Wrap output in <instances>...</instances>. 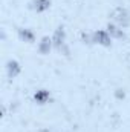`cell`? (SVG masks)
<instances>
[{
	"mask_svg": "<svg viewBox=\"0 0 130 132\" xmlns=\"http://www.w3.org/2000/svg\"><path fill=\"white\" fill-rule=\"evenodd\" d=\"M6 71H8V75H9L11 78H14V77H17V75L20 74L22 68H20V65H18L17 60H9L8 65H6Z\"/></svg>",
	"mask_w": 130,
	"mask_h": 132,
	"instance_id": "277c9868",
	"label": "cell"
},
{
	"mask_svg": "<svg viewBox=\"0 0 130 132\" xmlns=\"http://www.w3.org/2000/svg\"><path fill=\"white\" fill-rule=\"evenodd\" d=\"M64 42H66V32H64V29L60 26V28H57V31H55L54 37H52V43H54V46L57 49L61 51L64 48Z\"/></svg>",
	"mask_w": 130,
	"mask_h": 132,
	"instance_id": "3957f363",
	"label": "cell"
},
{
	"mask_svg": "<svg viewBox=\"0 0 130 132\" xmlns=\"http://www.w3.org/2000/svg\"><path fill=\"white\" fill-rule=\"evenodd\" d=\"M113 17H115L116 25L121 26V28H127V26L130 25V14L126 11V9H123V8H118V9L115 11Z\"/></svg>",
	"mask_w": 130,
	"mask_h": 132,
	"instance_id": "7a4b0ae2",
	"label": "cell"
},
{
	"mask_svg": "<svg viewBox=\"0 0 130 132\" xmlns=\"http://www.w3.org/2000/svg\"><path fill=\"white\" fill-rule=\"evenodd\" d=\"M52 45H54V43H52V38H49V37H43L41 42L38 43V51H40L41 54H49Z\"/></svg>",
	"mask_w": 130,
	"mask_h": 132,
	"instance_id": "8992f818",
	"label": "cell"
},
{
	"mask_svg": "<svg viewBox=\"0 0 130 132\" xmlns=\"http://www.w3.org/2000/svg\"><path fill=\"white\" fill-rule=\"evenodd\" d=\"M92 42H95V43L101 45V46H110L112 45V37H110V34L107 32V29H99V31L94 32Z\"/></svg>",
	"mask_w": 130,
	"mask_h": 132,
	"instance_id": "6da1fadb",
	"label": "cell"
},
{
	"mask_svg": "<svg viewBox=\"0 0 130 132\" xmlns=\"http://www.w3.org/2000/svg\"><path fill=\"white\" fill-rule=\"evenodd\" d=\"M107 32L110 34V37H115V38H123L124 37L123 28L118 26V25H113V23H109L107 25Z\"/></svg>",
	"mask_w": 130,
	"mask_h": 132,
	"instance_id": "5b68a950",
	"label": "cell"
},
{
	"mask_svg": "<svg viewBox=\"0 0 130 132\" xmlns=\"http://www.w3.org/2000/svg\"><path fill=\"white\" fill-rule=\"evenodd\" d=\"M51 6V0H34V9L37 12H44Z\"/></svg>",
	"mask_w": 130,
	"mask_h": 132,
	"instance_id": "52a82bcc",
	"label": "cell"
},
{
	"mask_svg": "<svg viewBox=\"0 0 130 132\" xmlns=\"http://www.w3.org/2000/svg\"><path fill=\"white\" fill-rule=\"evenodd\" d=\"M49 92L48 91H44V89H40V91H37L35 92V95H34V100L38 103V104H44L48 100H49Z\"/></svg>",
	"mask_w": 130,
	"mask_h": 132,
	"instance_id": "ba28073f",
	"label": "cell"
},
{
	"mask_svg": "<svg viewBox=\"0 0 130 132\" xmlns=\"http://www.w3.org/2000/svg\"><path fill=\"white\" fill-rule=\"evenodd\" d=\"M18 35H20L22 40H25V42H28V43L34 42V38H35V35H34V32L31 29H20V31H18Z\"/></svg>",
	"mask_w": 130,
	"mask_h": 132,
	"instance_id": "9c48e42d",
	"label": "cell"
}]
</instances>
